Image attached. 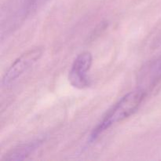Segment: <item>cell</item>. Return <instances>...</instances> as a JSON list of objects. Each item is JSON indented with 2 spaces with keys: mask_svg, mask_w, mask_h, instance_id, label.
<instances>
[{
  "mask_svg": "<svg viewBox=\"0 0 161 161\" xmlns=\"http://www.w3.org/2000/svg\"><path fill=\"white\" fill-rule=\"evenodd\" d=\"M146 97V93L143 90L138 89L130 91L121 97L109 110L106 113L103 119L94 128L91 132L90 140L94 142L104 131L116 123L121 122L124 119L133 114L138 108Z\"/></svg>",
  "mask_w": 161,
  "mask_h": 161,
  "instance_id": "1",
  "label": "cell"
},
{
  "mask_svg": "<svg viewBox=\"0 0 161 161\" xmlns=\"http://www.w3.org/2000/svg\"><path fill=\"white\" fill-rule=\"evenodd\" d=\"M43 49L36 47L28 50L15 60L5 73L3 78V85L8 86L12 84L17 78L23 75L28 69L31 67L42 55Z\"/></svg>",
  "mask_w": 161,
  "mask_h": 161,
  "instance_id": "2",
  "label": "cell"
},
{
  "mask_svg": "<svg viewBox=\"0 0 161 161\" xmlns=\"http://www.w3.org/2000/svg\"><path fill=\"white\" fill-rule=\"evenodd\" d=\"M93 62V57L90 52L80 53L74 60L69 73L71 85L78 89H84L90 86L88 72Z\"/></svg>",
  "mask_w": 161,
  "mask_h": 161,
  "instance_id": "3",
  "label": "cell"
},
{
  "mask_svg": "<svg viewBox=\"0 0 161 161\" xmlns=\"http://www.w3.org/2000/svg\"><path fill=\"white\" fill-rule=\"evenodd\" d=\"M41 140H36L31 142L26 143L19 146L17 148H15L11 150L9 153H7L5 157L6 160H21L26 158L29 156L30 153L36 150L41 145Z\"/></svg>",
  "mask_w": 161,
  "mask_h": 161,
  "instance_id": "4",
  "label": "cell"
},
{
  "mask_svg": "<svg viewBox=\"0 0 161 161\" xmlns=\"http://www.w3.org/2000/svg\"><path fill=\"white\" fill-rule=\"evenodd\" d=\"M152 69L154 74H157V75H161V58L153 64Z\"/></svg>",
  "mask_w": 161,
  "mask_h": 161,
  "instance_id": "5",
  "label": "cell"
}]
</instances>
